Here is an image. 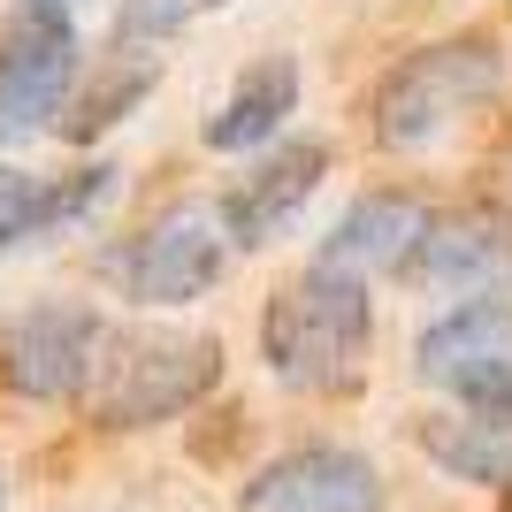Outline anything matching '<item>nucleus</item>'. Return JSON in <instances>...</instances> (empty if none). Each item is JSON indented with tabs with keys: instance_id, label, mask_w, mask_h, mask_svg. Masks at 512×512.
Segmentation results:
<instances>
[{
	"instance_id": "nucleus-1",
	"label": "nucleus",
	"mask_w": 512,
	"mask_h": 512,
	"mask_svg": "<svg viewBox=\"0 0 512 512\" xmlns=\"http://www.w3.org/2000/svg\"><path fill=\"white\" fill-rule=\"evenodd\" d=\"M367 344H375L367 276H352V268H337L321 253L260 314V352L276 367V383H291V390H352L367 367Z\"/></svg>"
},
{
	"instance_id": "nucleus-2",
	"label": "nucleus",
	"mask_w": 512,
	"mask_h": 512,
	"mask_svg": "<svg viewBox=\"0 0 512 512\" xmlns=\"http://www.w3.org/2000/svg\"><path fill=\"white\" fill-rule=\"evenodd\" d=\"M222 383V337L207 329H107L85 406L100 428H161Z\"/></svg>"
},
{
	"instance_id": "nucleus-3",
	"label": "nucleus",
	"mask_w": 512,
	"mask_h": 512,
	"mask_svg": "<svg viewBox=\"0 0 512 512\" xmlns=\"http://www.w3.org/2000/svg\"><path fill=\"white\" fill-rule=\"evenodd\" d=\"M497 85H505V54H497V39L459 31V39L413 46L406 62L375 85V138L398 146V153H413V146H428L444 123H459L467 107L497 100Z\"/></svg>"
},
{
	"instance_id": "nucleus-4",
	"label": "nucleus",
	"mask_w": 512,
	"mask_h": 512,
	"mask_svg": "<svg viewBox=\"0 0 512 512\" xmlns=\"http://www.w3.org/2000/svg\"><path fill=\"white\" fill-rule=\"evenodd\" d=\"M85 46H77V8L62 0H16L0 23V146H23L62 123L77 92Z\"/></svg>"
},
{
	"instance_id": "nucleus-5",
	"label": "nucleus",
	"mask_w": 512,
	"mask_h": 512,
	"mask_svg": "<svg viewBox=\"0 0 512 512\" xmlns=\"http://www.w3.org/2000/svg\"><path fill=\"white\" fill-rule=\"evenodd\" d=\"M230 268V222L207 199H176L115 253V283L130 306H192Z\"/></svg>"
},
{
	"instance_id": "nucleus-6",
	"label": "nucleus",
	"mask_w": 512,
	"mask_h": 512,
	"mask_svg": "<svg viewBox=\"0 0 512 512\" xmlns=\"http://www.w3.org/2000/svg\"><path fill=\"white\" fill-rule=\"evenodd\" d=\"M413 375L444 383L467 413L512 421V306L505 299L444 306V321H428L413 344Z\"/></svg>"
},
{
	"instance_id": "nucleus-7",
	"label": "nucleus",
	"mask_w": 512,
	"mask_h": 512,
	"mask_svg": "<svg viewBox=\"0 0 512 512\" xmlns=\"http://www.w3.org/2000/svg\"><path fill=\"white\" fill-rule=\"evenodd\" d=\"M100 344H107V321L77 299H46V306H23L0 337V383L31 398V406H62V398H85L92 367H100Z\"/></svg>"
},
{
	"instance_id": "nucleus-8",
	"label": "nucleus",
	"mask_w": 512,
	"mask_h": 512,
	"mask_svg": "<svg viewBox=\"0 0 512 512\" xmlns=\"http://www.w3.org/2000/svg\"><path fill=\"white\" fill-rule=\"evenodd\" d=\"M237 512H383V474L367 451L299 444L245 482Z\"/></svg>"
},
{
	"instance_id": "nucleus-9",
	"label": "nucleus",
	"mask_w": 512,
	"mask_h": 512,
	"mask_svg": "<svg viewBox=\"0 0 512 512\" xmlns=\"http://www.w3.org/2000/svg\"><path fill=\"white\" fill-rule=\"evenodd\" d=\"M406 283H421L428 299H505L512 291V230L497 214H436L421 237V253L406 260Z\"/></svg>"
},
{
	"instance_id": "nucleus-10",
	"label": "nucleus",
	"mask_w": 512,
	"mask_h": 512,
	"mask_svg": "<svg viewBox=\"0 0 512 512\" xmlns=\"http://www.w3.org/2000/svg\"><path fill=\"white\" fill-rule=\"evenodd\" d=\"M321 176H329V146H321V138H283V146H268L253 169H245V184L222 199L230 245H245V253L276 245L306 214V199L321 192Z\"/></svg>"
},
{
	"instance_id": "nucleus-11",
	"label": "nucleus",
	"mask_w": 512,
	"mask_h": 512,
	"mask_svg": "<svg viewBox=\"0 0 512 512\" xmlns=\"http://www.w3.org/2000/svg\"><path fill=\"white\" fill-rule=\"evenodd\" d=\"M428 222H436V207L413 192H367L344 207V222L329 230V245H321V260H337V268H352V276H406V260L421 253Z\"/></svg>"
},
{
	"instance_id": "nucleus-12",
	"label": "nucleus",
	"mask_w": 512,
	"mask_h": 512,
	"mask_svg": "<svg viewBox=\"0 0 512 512\" xmlns=\"http://www.w3.org/2000/svg\"><path fill=\"white\" fill-rule=\"evenodd\" d=\"M115 169H77V176H31V169H0V253L8 245H31L46 230H69L85 222L107 199Z\"/></svg>"
},
{
	"instance_id": "nucleus-13",
	"label": "nucleus",
	"mask_w": 512,
	"mask_h": 512,
	"mask_svg": "<svg viewBox=\"0 0 512 512\" xmlns=\"http://www.w3.org/2000/svg\"><path fill=\"white\" fill-rule=\"evenodd\" d=\"M291 107H299V62L268 54V62H253L245 77H237V92L207 123V146L214 153H260L283 123H291Z\"/></svg>"
},
{
	"instance_id": "nucleus-14",
	"label": "nucleus",
	"mask_w": 512,
	"mask_h": 512,
	"mask_svg": "<svg viewBox=\"0 0 512 512\" xmlns=\"http://www.w3.org/2000/svg\"><path fill=\"white\" fill-rule=\"evenodd\" d=\"M153 85H161V62H153L146 46H115L92 77H77V92H69V107H62V138H77V146L107 138Z\"/></svg>"
},
{
	"instance_id": "nucleus-15",
	"label": "nucleus",
	"mask_w": 512,
	"mask_h": 512,
	"mask_svg": "<svg viewBox=\"0 0 512 512\" xmlns=\"http://www.w3.org/2000/svg\"><path fill=\"white\" fill-rule=\"evenodd\" d=\"M421 451L436 459L444 474L474 482V490H512V421H490V413H436V421L413 428Z\"/></svg>"
},
{
	"instance_id": "nucleus-16",
	"label": "nucleus",
	"mask_w": 512,
	"mask_h": 512,
	"mask_svg": "<svg viewBox=\"0 0 512 512\" xmlns=\"http://www.w3.org/2000/svg\"><path fill=\"white\" fill-rule=\"evenodd\" d=\"M192 0H115V46H161L169 31H184Z\"/></svg>"
},
{
	"instance_id": "nucleus-17",
	"label": "nucleus",
	"mask_w": 512,
	"mask_h": 512,
	"mask_svg": "<svg viewBox=\"0 0 512 512\" xmlns=\"http://www.w3.org/2000/svg\"><path fill=\"white\" fill-rule=\"evenodd\" d=\"M0 512H8V482H0Z\"/></svg>"
},
{
	"instance_id": "nucleus-18",
	"label": "nucleus",
	"mask_w": 512,
	"mask_h": 512,
	"mask_svg": "<svg viewBox=\"0 0 512 512\" xmlns=\"http://www.w3.org/2000/svg\"><path fill=\"white\" fill-rule=\"evenodd\" d=\"M62 8H85V0H62Z\"/></svg>"
},
{
	"instance_id": "nucleus-19",
	"label": "nucleus",
	"mask_w": 512,
	"mask_h": 512,
	"mask_svg": "<svg viewBox=\"0 0 512 512\" xmlns=\"http://www.w3.org/2000/svg\"><path fill=\"white\" fill-rule=\"evenodd\" d=\"M207 8H214V0H207Z\"/></svg>"
}]
</instances>
